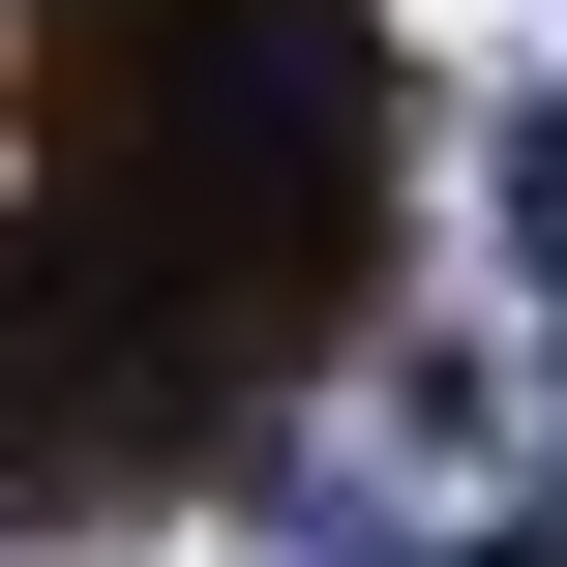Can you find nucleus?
Segmentation results:
<instances>
[{
  "label": "nucleus",
  "instance_id": "nucleus-1",
  "mask_svg": "<svg viewBox=\"0 0 567 567\" xmlns=\"http://www.w3.org/2000/svg\"><path fill=\"white\" fill-rule=\"evenodd\" d=\"M478 150H508V269H538V299H567V90H508Z\"/></svg>",
  "mask_w": 567,
  "mask_h": 567
},
{
  "label": "nucleus",
  "instance_id": "nucleus-2",
  "mask_svg": "<svg viewBox=\"0 0 567 567\" xmlns=\"http://www.w3.org/2000/svg\"><path fill=\"white\" fill-rule=\"evenodd\" d=\"M389 567H419V538H389ZM478 567H538V538H478Z\"/></svg>",
  "mask_w": 567,
  "mask_h": 567
},
{
  "label": "nucleus",
  "instance_id": "nucleus-3",
  "mask_svg": "<svg viewBox=\"0 0 567 567\" xmlns=\"http://www.w3.org/2000/svg\"><path fill=\"white\" fill-rule=\"evenodd\" d=\"M538 567H567V538H538Z\"/></svg>",
  "mask_w": 567,
  "mask_h": 567
}]
</instances>
